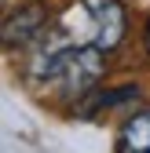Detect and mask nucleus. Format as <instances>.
<instances>
[{"instance_id":"nucleus-5","label":"nucleus","mask_w":150,"mask_h":153,"mask_svg":"<svg viewBox=\"0 0 150 153\" xmlns=\"http://www.w3.org/2000/svg\"><path fill=\"white\" fill-rule=\"evenodd\" d=\"M146 51H150V22H146Z\"/></svg>"},{"instance_id":"nucleus-1","label":"nucleus","mask_w":150,"mask_h":153,"mask_svg":"<svg viewBox=\"0 0 150 153\" xmlns=\"http://www.w3.org/2000/svg\"><path fill=\"white\" fill-rule=\"evenodd\" d=\"M81 18L84 26H66L77 44H99L103 51H114L124 33H128V11L121 0H81Z\"/></svg>"},{"instance_id":"nucleus-4","label":"nucleus","mask_w":150,"mask_h":153,"mask_svg":"<svg viewBox=\"0 0 150 153\" xmlns=\"http://www.w3.org/2000/svg\"><path fill=\"white\" fill-rule=\"evenodd\" d=\"M117 153H150V109L124 120L117 135Z\"/></svg>"},{"instance_id":"nucleus-2","label":"nucleus","mask_w":150,"mask_h":153,"mask_svg":"<svg viewBox=\"0 0 150 153\" xmlns=\"http://www.w3.org/2000/svg\"><path fill=\"white\" fill-rule=\"evenodd\" d=\"M103 73H106V51L99 44H73L55 84L62 88V99H73V95L81 99L99 84Z\"/></svg>"},{"instance_id":"nucleus-3","label":"nucleus","mask_w":150,"mask_h":153,"mask_svg":"<svg viewBox=\"0 0 150 153\" xmlns=\"http://www.w3.org/2000/svg\"><path fill=\"white\" fill-rule=\"evenodd\" d=\"M48 22H51V11L44 4H22L15 15H8V22H4V48L8 51L26 48L29 40L44 36Z\"/></svg>"}]
</instances>
